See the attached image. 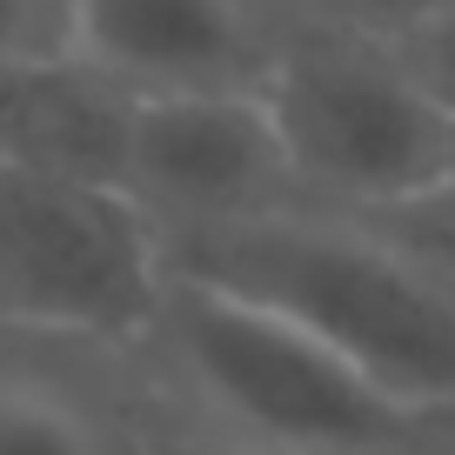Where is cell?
<instances>
[{
	"label": "cell",
	"mask_w": 455,
	"mask_h": 455,
	"mask_svg": "<svg viewBox=\"0 0 455 455\" xmlns=\"http://www.w3.org/2000/svg\"><path fill=\"white\" fill-rule=\"evenodd\" d=\"M114 362L188 428L255 455H455L449 415L395 402L275 315L174 268L148 328Z\"/></svg>",
	"instance_id": "cell-1"
},
{
	"label": "cell",
	"mask_w": 455,
	"mask_h": 455,
	"mask_svg": "<svg viewBox=\"0 0 455 455\" xmlns=\"http://www.w3.org/2000/svg\"><path fill=\"white\" fill-rule=\"evenodd\" d=\"M161 255L174 275L341 355L395 402L455 422V308L375 221L295 201L255 221L174 235Z\"/></svg>",
	"instance_id": "cell-2"
},
{
	"label": "cell",
	"mask_w": 455,
	"mask_h": 455,
	"mask_svg": "<svg viewBox=\"0 0 455 455\" xmlns=\"http://www.w3.org/2000/svg\"><path fill=\"white\" fill-rule=\"evenodd\" d=\"M261 108L301 208L375 214L449 181L455 128L395 47L275 20Z\"/></svg>",
	"instance_id": "cell-3"
},
{
	"label": "cell",
	"mask_w": 455,
	"mask_h": 455,
	"mask_svg": "<svg viewBox=\"0 0 455 455\" xmlns=\"http://www.w3.org/2000/svg\"><path fill=\"white\" fill-rule=\"evenodd\" d=\"M168 282L161 235L121 188L0 168V335L41 348H128Z\"/></svg>",
	"instance_id": "cell-4"
},
{
	"label": "cell",
	"mask_w": 455,
	"mask_h": 455,
	"mask_svg": "<svg viewBox=\"0 0 455 455\" xmlns=\"http://www.w3.org/2000/svg\"><path fill=\"white\" fill-rule=\"evenodd\" d=\"M121 195L155 221L161 242L295 208V181L261 94L141 100Z\"/></svg>",
	"instance_id": "cell-5"
},
{
	"label": "cell",
	"mask_w": 455,
	"mask_h": 455,
	"mask_svg": "<svg viewBox=\"0 0 455 455\" xmlns=\"http://www.w3.org/2000/svg\"><path fill=\"white\" fill-rule=\"evenodd\" d=\"M54 47L134 100L261 94L275 14L268 0H60Z\"/></svg>",
	"instance_id": "cell-6"
},
{
	"label": "cell",
	"mask_w": 455,
	"mask_h": 455,
	"mask_svg": "<svg viewBox=\"0 0 455 455\" xmlns=\"http://www.w3.org/2000/svg\"><path fill=\"white\" fill-rule=\"evenodd\" d=\"M134 114L141 100L128 87L47 47V54L20 60L14 74H0V168L74 188H121Z\"/></svg>",
	"instance_id": "cell-7"
},
{
	"label": "cell",
	"mask_w": 455,
	"mask_h": 455,
	"mask_svg": "<svg viewBox=\"0 0 455 455\" xmlns=\"http://www.w3.org/2000/svg\"><path fill=\"white\" fill-rule=\"evenodd\" d=\"M0 455H108L87 348L20 341L0 355Z\"/></svg>",
	"instance_id": "cell-8"
},
{
	"label": "cell",
	"mask_w": 455,
	"mask_h": 455,
	"mask_svg": "<svg viewBox=\"0 0 455 455\" xmlns=\"http://www.w3.org/2000/svg\"><path fill=\"white\" fill-rule=\"evenodd\" d=\"M87 362H94L100 415H108V455H255V449H235L221 435H201L181 415H168L161 402H148L108 348H87Z\"/></svg>",
	"instance_id": "cell-9"
},
{
	"label": "cell",
	"mask_w": 455,
	"mask_h": 455,
	"mask_svg": "<svg viewBox=\"0 0 455 455\" xmlns=\"http://www.w3.org/2000/svg\"><path fill=\"white\" fill-rule=\"evenodd\" d=\"M455 0H268V14L282 28H322V34H348V41H375V47H402L442 20Z\"/></svg>",
	"instance_id": "cell-10"
},
{
	"label": "cell",
	"mask_w": 455,
	"mask_h": 455,
	"mask_svg": "<svg viewBox=\"0 0 455 455\" xmlns=\"http://www.w3.org/2000/svg\"><path fill=\"white\" fill-rule=\"evenodd\" d=\"M362 221L382 228L388 242H395L455 308V188L449 181L428 188V195H415V201H395V208H375V214H362Z\"/></svg>",
	"instance_id": "cell-11"
},
{
	"label": "cell",
	"mask_w": 455,
	"mask_h": 455,
	"mask_svg": "<svg viewBox=\"0 0 455 455\" xmlns=\"http://www.w3.org/2000/svg\"><path fill=\"white\" fill-rule=\"evenodd\" d=\"M395 54H402V68L415 74V87L435 100V114L455 128V7L442 20H428L415 41H402Z\"/></svg>",
	"instance_id": "cell-12"
},
{
	"label": "cell",
	"mask_w": 455,
	"mask_h": 455,
	"mask_svg": "<svg viewBox=\"0 0 455 455\" xmlns=\"http://www.w3.org/2000/svg\"><path fill=\"white\" fill-rule=\"evenodd\" d=\"M60 41V0H0V74Z\"/></svg>",
	"instance_id": "cell-13"
},
{
	"label": "cell",
	"mask_w": 455,
	"mask_h": 455,
	"mask_svg": "<svg viewBox=\"0 0 455 455\" xmlns=\"http://www.w3.org/2000/svg\"><path fill=\"white\" fill-rule=\"evenodd\" d=\"M449 188H455V148H449Z\"/></svg>",
	"instance_id": "cell-14"
},
{
	"label": "cell",
	"mask_w": 455,
	"mask_h": 455,
	"mask_svg": "<svg viewBox=\"0 0 455 455\" xmlns=\"http://www.w3.org/2000/svg\"><path fill=\"white\" fill-rule=\"evenodd\" d=\"M7 348H20V341H7V335H0V355H7Z\"/></svg>",
	"instance_id": "cell-15"
}]
</instances>
